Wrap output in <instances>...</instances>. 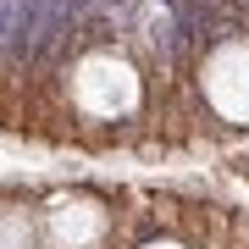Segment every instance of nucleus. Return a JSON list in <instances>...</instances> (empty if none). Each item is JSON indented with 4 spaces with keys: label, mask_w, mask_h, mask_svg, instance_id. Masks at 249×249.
I'll return each mask as SVG.
<instances>
[{
    "label": "nucleus",
    "mask_w": 249,
    "mask_h": 249,
    "mask_svg": "<svg viewBox=\"0 0 249 249\" xmlns=\"http://www.w3.org/2000/svg\"><path fill=\"white\" fill-rule=\"evenodd\" d=\"M28 34V0H0V55H17Z\"/></svg>",
    "instance_id": "obj_1"
}]
</instances>
